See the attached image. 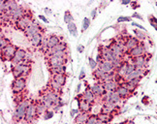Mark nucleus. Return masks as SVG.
Segmentation results:
<instances>
[{
	"mask_svg": "<svg viewBox=\"0 0 157 124\" xmlns=\"http://www.w3.org/2000/svg\"><path fill=\"white\" fill-rule=\"evenodd\" d=\"M53 115H54V111H49L48 110L46 113L44 114V119H50V118H52V117L53 116Z\"/></svg>",
	"mask_w": 157,
	"mask_h": 124,
	"instance_id": "a19ab883",
	"label": "nucleus"
},
{
	"mask_svg": "<svg viewBox=\"0 0 157 124\" xmlns=\"http://www.w3.org/2000/svg\"><path fill=\"white\" fill-rule=\"evenodd\" d=\"M30 103H31V101H29V100H27V99H25L20 104L16 105V109H15L14 114H13V120L15 122L19 123V122H21L25 119L26 110L28 108V106L30 105Z\"/></svg>",
	"mask_w": 157,
	"mask_h": 124,
	"instance_id": "f03ea898",
	"label": "nucleus"
},
{
	"mask_svg": "<svg viewBox=\"0 0 157 124\" xmlns=\"http://www.w3.org/2000/svg\"><path fill=\"white\" fill-rule=\"evenodd\" d=\"M97 117H98V120L103 121L104 123H110L111 120L113 119V115H105V114H101V113H99L97 115Z\"/></svg>",
	"mask_w": 157,
	"mask_h": 124,
	"instance_id": "2f4dec72",
	"label": "nucleus"
},
{
	"mask_svg": "<svg viewBox=\"0 0 157 124\" xmlns=\"http://www.w3.org/2000/svg\"><path fill=\"white\" fill-rule=\"evenodd\" d=\"M77 50H78V52H82V51H83V50H84V47H83L82 45H78Z\"/></svg>",
	"mask_w": 157,
	"mask_h": 124,
	"instance_id": "09e8293b",
	"label": "nucleus"
},
{
	"mask_svg": "<svg viewBox=\"0 0 157 124\" xmlns=\"http://www.w3.org/2000/svg\"><path fill=\"white\" fill-rule=\"evenodd\" d=\"M32 21H33V19H32L31 13H30V12H26V14L23 16L21 19H20L19 21H17L15 22V24H16L17 29H20V30H21V31H25V29L27 28V26Z\"/></svg>",
	"mask_w": 157,
	"mask_h": 124,
	"instance_id": "0eeeda50",
	"label": "nucleus"
},
{
	"mask_svg": "<svg viewBox=\"0 0 157 124\" xmlns=\"http://www.w3.org/2000/svg\"><path fill=\"white\" fill-rule=\"evenodd\" d=\"M132 25H133V26H136V27H138V29H140V30H143V31H144V32H147V29L144 28L143 25L139 24V23H137V22H132Z\"/></svg>",
	"mask_w": 157,
	"mask_h": 124,
	"instance_id": "37998d69",
	"label": "nucleus"
},
{
	"mask_svg": "<svg viewBox=\"0 0 157 124\" xmlns=\"http://www.w3.org/2000/svg\"><path fill=\"white\" fill-rule=\"evenodd\" d=\"M9 44H11L9 39L5 38V37H1V39H0V50L4 49L5 47H7Z\"/></svg>",
	"mask_w": 157,
	"mask_h": 124,
	"instance_id": "c9c22d12",
	"label": "nucleus"
},
{
	"mask_svg": "<svg viewBox=\"0 0 157 124\" xmlns=\"http://www.w3.org/2000/svg\"><path fill=\"white\" fill-rule=\"evenodd\" d=\"M130 3H131V1H129V0H123V1H121L122 5H128Z\"/></svg>",
	"mask_w": 157,
	"mask_h": 124,
	"instance_id": "603ef678",
	"label": "nucleus"
},
{
	"mask_svg": "<svg viewBox=\"0 0 157 124\" xmlns=\"http://www.w3.org/2000/svg\"><path fill=\"white\" fill-rule=\"evenodd\" d=\"M96 15H97V9H93L92 12H91V17H92V19H95Z\"/></svg>",
	"mask_w": 157,
	"mask_h": 124,
	"instance_id": "8fccbe9b",
	"label": "nucleus"
},
{
	"mask_svg": "<svg viewBox=\"0 0 157 124\" xmlns=\"http://www.w3.org/2000/svg\"><path fill=\"white\" fill-rule=\"evenodd\" d=\"M147 54V48L146 46L143 44V42H141V44L137 46L135 49L131 50L130 51L127 52V54L131 57V58H135L138 56H143Z\"/></svg>",
	"mask_w": 157,
	"mask_h": 124,
	"instance_id": "f8f14e48",
	"label": "nucleus"
},
{
	"mask_svg": "<svg viewBox=\"0 0 157 124\" xmlns=\"http://www.w3.org/2000/svg\"><path fill=\"white\" fill-rule=\"evenodd\" d=\"M98 68L101 69L103 72L105 73H113L114 72V68H113V65L112 62L110 61H102L99 65H98Z\"/></svg>",
	"mask_w": 157,
	"mask_h": 124,
	"instance_id": "412c9836",
	"label": "nucleus"
},
{
	"mask_svg": "<svg viewBox=\"0 0 157 124\" xmlns=\"http://www.w3.org/2000/svg\"><path fill=\"white\" fill-rule=\"evenodd\" d=\"M98 120L97 115H90V116L88 117V119L86 120V122L84 124H96Z\"/></svg>",
	"mask_w": 157,
	"mask_h": 124,
	"instance_id": "e433bc0d",
	"label": "nucleus"
},
{
	"mask_svg": "<svg viewBox=\"0 0 157 124\" xmlns=\"http://www.w3.org/2000/svg\"><path fill=\"white\" fill-rule=\"evenodd\" d=\"M62 88H63L62 85H60L56 81L51 79V81H50V89L51 90L56 92L57 94H60V93H62Z\"/></svg>",
	"mask_w": 157,
	"mask_h": 124,
	"instance_id": "cd10ccee",
	"label": "nucleus"
},
{
	"mask_svg": "<svg viewBox=\"0 0 157 124\" xmlns=\"http://www.w3.org/2000/svg\"><path fill=\"white\" fill-rule=\"evenodd\" d=\"M68 62V57H62V56H56L52 55L47 58V63L49 65V68H54L58 66H62L66 65Z\"/></svg>",
	"mask_w": 157,
	"mask_h": 124,
	"instance_id": "6e6552de",
	"label": "nucleus"
},
{
	"mask_svg": "<svg viewBox=\"0 0 157 124\" xmlns=\"http://www.w3.org/2000/svg\"><path fill=\"white\" fill-rule=\"evenodd\" d=\"M106 124H110V123H106Z\"/></svg>",
	"mask_w": 157,
	"mask_h": 124,
	"instance_id": "4d7b16f0",
	"label": "nucleus"
},
{
	"mask_svg": "<svg viewBox=\"0 0 157 124\" xmlns=\"http://www.w3.org/2000/svg\"><path fill=\"white\" fill-rule=\"evenodd\" d=\"M19 49L17 46L13 44H9L7 47L1 50V60L2 61H12L14 58L17 50Z\"/></svg>",
	"mask_w": 157,
	"mask_h": 124,
	"instance_id": "20e7f679",
	"label": "nucleus"
},
{
	"mask_svg": "<svg viewBox=\"0 0 157 124\" xmlns=\"http://www.w3.org/2000/svg\"><path fill=\"white\" fill-rule=\"evenodd\" d=\"M133 32L135 34V37L140 41V42H143V41L147 40V32H144V31L143 32V30H140V29H134Z\"/></svg>",
	"mask_w": 157,
	"mask_h": 124,
	"instance_id": "7c9ffc66",
	"label": "nucleus"
},
{
	"mask_svg": "<svg viewBox=\"0 0 157 124\" xmlns=\"http://www.w3.org/2000/svg\"><path fill=\"white\" fill-rule=\"evenodd\" d=\"M66 51H68V46L64 42V41H61V42H60L58 45H56L54 48H52L51 50H48L45 52V55H46V58H47V57H50L51 55H52L53 54H56V52Z\"/></svg>",
	"mask_w": 157,
	"mask_h": 124,
	"instance_id": "ddd939ff",
	"label": "nucleus"
},
{
	"mask_svg": "<svg viewBox=\"0 0 157 124\" xmlns=\"http://www.w3.org/2000/svg\"><path fill=\"white\" fill-rule=\"evenodd\" d=\"M125 124H136L135 121H133V120H128V121H126Z\"/></svg>",
	"mask_w": 157,
	"mask_h": 124,
	"instance_id": "5fc2aeb1",
	"label": "nucleus"
},
{
	"mask_svg": "<svg viewBox=\"0 0 157 124\" xmlns=\"http://www.w3.org/2000/svg\"><path fill=\"white\" fill-rule=\"evenodd\" d=\"M49 72L52 76L56 75V74H65L66 73V65H62V66L54 67V68H49Z\"/></svg>",
	"mask_w": 157,
	"mask_h": 124,
	"instance_id": "c85d7f7f",
	"label": "nucleus"
},
{
	"mask_svg": "<svg viewBox=\"0 0 157 124\" xmlns=\"http://www.w3.org/2000/svg\"><path fill=\"white\" fill-rule=\"evenodd\" d=\"M84 77H86V69L84 68H82V71H81V74L78 76V79L80 80H83Z\"/></svg>",
	"mask_w": 157,
	"mask_h": 124,
	"instance_id": "a18cd8bd",
	"label": "nucleus"
},
{
	"mask_svg": "<svg viewBox=\"0 0 157 124\" xmlns=\"http://www.w3.org/2000/svg\"><path fill=\"white\" fill-rule=\"evenodd\" d=\"M102 85H103V88L106 92H112V91H116L117 89L119 84H117L116 81H111L102 82Z\"/></svg>",
	"mask_w": 157,
	"mask_h": 124,
	"instance_id": "aec40b11",
	"label": "nucleus"
},
{
	"mask_svg": "<svg viewBox=\"0 0 157 124\" xmlns=\"http://www.w3.org/2000/svg\"><path fill=\"white\" fill-rule=\"evenodd\" d=\"M38 115H37V111H36V106H35V102L31 101L30 105L28 106V108L26 110V113H25V120L27 123H31L35 118H37Z\"/></svg>",
	"mask_w": 157,
	"mask_h": 124,
	"instance_id": "1a4fd4ad",
	"label": "nucleus"
},
{
	"mask_svg": "<svg viewBox=\"0 0 157 124\" xmlns=\"http://www.w3.org/2000/svg\"><path fill=\"white\" fill-rule=\"evenodd\" d=\"M88 64H89L90 68H91L93 71H94L95 69H97V68H98V65H99L97 62H96V60L93 59L92 57H88Z\"/></svg>",
	"mask_w": 157,
	"mask_h": 124,
	"instance_id": "58836bf2",
	"label": "nucleus"
},
{
	"mask_svg": "<svg viewBox=\"0 0 157 124\" xmlns=\"http://www.w3.org/2000/svg\"><path fill=\"white\" fill-rule=\"evenodd\" d=\"M26 10L22 7V6H20L19 9H17L16 11H13V15H12V21H14L15 22L17 21H19L20 19L25 16L26 14Z\"/></svg>",
	"mask_w": 157,
	"mask_h": 124,
	"instance_id": "5701e85b",
	"label": "nucleus"
},
{
	"mask_svg": "<svg viewBox=\"0 0 157 124\" xmlns=\"http://www.w3.org/2000/svg\"><path fill=\"white\" fill-rule=\"evenodd\" d=\"M76 99L78 100V110L80 111H82V113H90L92 111V105L83 101L81 97H78V95L77 96Z\"/></svg>",
	"mask_w": 157,
	"mask_h": 124,
	"instance_id": "dca6fc26",
	"label": "nucleus"
},
{
	"mask_svg": "<svg viewBox=\"0 0 157 124\" xmlns=\"http://www.w3.org/2000/svg\"><path fill=\"white\" fill-rule=\"evenodd\" d=\"M78 113H80V111H78V110L72 109V110H71V111H70V115H71V117H75Z\"/></svg>",
	"mask_w": 157,
	"mask_h": 124,
	"instance_id": "c03bdc74",
	"label": "nucleus"
},
{
	"mask_svg": "<svg viewBox=\"0 0 157 124\" xmlns=\"http://www.w3.org/2000/svg\"><path fill=\"white\" fill-rule=\"evenodd\" d=\"M27 57V52L25 49H21V48H19L17 50L16 54H15V56L14 58L12 59L11 63L13 65H17V64H20V63H22L25 62V59Z\"/></svg>",
	"mask_w": 157,
	"mask_h": 124,
	"instance_id": "9b49d317",
	"label": "nucleus"
},
{
	"mask_svg": "<svg viewBox=\"0 0 157 124\" xmlns=\"http://www.w3.org/2000/svg\"><path fill=\"white\" fill-rule=\"evenodd\" d=\"M52 79L56 81L60 85L64 86L66 85V81H67V76H66V74H56L52 76Z\"/></svg>",
	"mask_w": 157,
	"mask_h": 124,
	"instance_id": "393cba45",
	"label": "nucleus"
},
{
	"mask_svg": "<svg viewBox=\"0 0 157 124\" xmlns=\"http://www.w3.org/2000/svg\"><path fill=\"white\" fill-rule=\"evenodd\" d=\"M130 17H119L117 19V22H125V21H131Z\"/></svg>",
	"mask_w": 157,
	"mask_h": 124,
	"instance_id": "79ce46f5",
	"label": "nucleus"
},
{
	"mask_svg": "<svg viewBox=\"0 0 157 124\" xmlns=\"http://www.w3.org/2000/svg\"><path fill=\"white\" fill-rule=\"evenodd\" d=\"M117 92L119 94V96L121 97V99H126L130 96V94H132L127 87H126L124 85H119V86L117 87Z\"/></svg>",
	"mask_w": 157,
	"mask_h": 124,
	"instance_id": "b1692460",
	"label": "nucleus"
},
{
	"mask_svg": "<svg viewBox=\"0 0 157 124\" xmlns=\"http://www.w3.org/2000/svg\"><path fill=\"white\" fill-rule=\"evenodd\" d=\"M42 30H43V29H42V27L40 26L39 23L33 20V21L27 26V28L23 31V33H25V36L29 40V39H31L33 36H35L36 34L42 32Z\"/></svg>",
	"mask_w": 157,
	"mask_h": 124,
	"instance_id": "423d86ee",
	"label": "nucleus"
},
{
	"mask_svg": "<svg viewBox=\"0 0 157 124\" xmlns=\"http://www.w3.org/2000/svg\"><path fill=\"white\" fill-rule=\"evenodd\" d=\"M149 57L147 56V54L143 56H138L135 58H131V63L134 64L137 69H144L148 65Z\"/></svg>",
	"mask_w": 157,
	"mask_h": 124,
	"instance_id": "9d476101",
	"label": "nucleus"
},
{
	"mask_svg": "<svg viewBox=\"0 0 157 124\" xmlns=\"http://www.w3.org/2000/svg\"><path fill=\"white\" fill-rule=\"evenodd\" d=\"M74 21V17L73 15L71 14L70 11H65L64 13V22L66 23V24H69V23L73 22Z\"/></svg>",
	"mask_w": 157,
	"mask_h": 124,
	"instance_id": "72a5a7b5",
	"label": "nucleus"
},
{
	"mask_svg": "<svg viewBox=\"0 0 157 124\" xmlns=\"http://www.w3.org/2000/svg\"><path fill=\"white\" fill-rule=\"evenodd\" d=\"M132 17H136V19H139V20H141V21H143L144 19H143V17L140 15V14H138V13H134L132 15Z\"/></svg>",
	"mask_w": 157,
	"mask_h": 124,
	"instance_id": "49530a36",
	"label": "nucleus"
},
{
	"mask_svg": "<svg viewBox=\"0 0 157 124\" xmlns=\"http://www.w3.org/2000/svg\"><path fill=\"white\" fill-rule=\"evenodd\" d=\"M90 116L89 113H82L80 111L75 117H74V123L75 124H84Z\"/></svg>",
	"mask_w": 157,
	"mask_h": 124,
	"instance_id": "4be33fe9",
	"label": "nucleus"
},
{
	"mask_svg": "<svg viewBox=\"0 0 157 124\" xmlns=\"http://www.w3.org/2000/svg\"><path fill=\"white\" fill-rule=\"evenodd\" d=\"M60 42H61V40H60L59 36H57V35H56V34H52L49 37L44 40V43L41 47V50L47 51L48 50H51V49L54 48V47H56V45H58Z\"/></svg>",
	"mask_w": 157,
	"mask_h": 124,
	"instance_id": "39448f33",
	"label": "nucleus"
},
{
	"mask_svg": "<svg viewBox=\"0 0 157 124\" xmlns=\"http://www.w3.org/2000/svg\"><path fill=\"white\" fill-rule=\"evenodd\" d=\"M81 88H82V84L80 82V84H78V86H77L76 92H77V93H80V91H81Z\"/></svg>",
	"mask_w": 157,
	"mask_h": 124,
	"instance_id": "3c124183",
	"label": "nucleus"
},
{
	"mask_svg": "<svg viewBox=\"0 0 157 124\" xmlns=\"http://www.w3.org/2000/svg\"><path fill=\"white\" fill-rule=\"evenodd\" d=\"M67 28H68V31L70 32V34L72 36L77 37L78 36V29H77V25L75 24V22H71L69 24H67Z\"/></svg>",
	"mask_w": 157,
	"mask_h": 124,
	"instance_id": "473e14b6",
	"label": "nucleus"
},
{
	"mask_svg": "<svg viewBox=\"0 0 157 124\" xmlns=\"http://www.w3.org/2000/svg\"><path fill=\"white\" fill-rule=\"evenodd\" d=\"M148 21L150 23V25L152 27H154V29L157 31V17H155L154 16H148Z\"/></svg>",
	"mask_w": 157,
	"mask_h": 124,
	"instance_id": "f704fd0d",
	"label": "nucleus"
},
{
	"mask_svg": "<svg viewBox=\"0 0 157 124\" xmlns=\"http://www.w3.org/2000/svg\"><path fill=\"white\" fill-rule=\"evenodd\" d=\"M44 36H43V32H40L38 34H36L35 36H33L31 39H29V43L31 44L33 47H42L44 43Z\"/></svg>",
	"mask_w": 157,
	"mask_h": 124,
	"instance_id": "6ab92c4d",
	"label": "nucleus"
},
{
	"mask_svg": "<svg viewBox=\"0 0 157 124\" xmlns=\"http://www.w3.org/2000/svg\"><path fill=\"white\" fill-rule=\"evenodd\" d=\"M90 90L92 91L96 99H101L106 94V91L103 88V85H102V82H99V81L96 82V84H94L90 87Z\"/></svg>",
	"mask_w": 157,
	"mask_h": 124,
	"instance_id": "4468645a",
	"label": "nucleus"
},
{
	"mask_svg": "<svg viewBox=\"0 0 157 124\" xmlns=\"http://www.w3.org/2000/svg\"><path fill=\"white\" fill-rule=\"evenodd\" d=\"M144 69H136L135 71H133L130 74H127L126 76H124V81H129L132 80H135L138 78H143L144 77Z\"/></svg>",
	"mask_w": 157,
	"mask_h": 124,
	"instance_id": "a211bd4d",
	"label": "nucleus"
},
{
	"mask_svg": "<svg viewBox=\"0 0 157 124\" xmlns=\"http://www.w3.org/2000/svg\"><path fill=\"white\" fill-rule=\"evenodd\" d=\"M137 68H136V66L134 64H132V63H128L127 64V68H126V75L127 74H130L131 72H133V71H135ZM125 75V76H126Z\"/></svg>",
	"mask_w": 157,
	"mask_h": 124,
	"instance_id": "ea45409f",
	"label": "nucleus"
},
{
	"mask_svg": "<svg viewBox=\"0 0 157 124\" xmlns=\"http://www.w3.org/2000/svg\"><path fill=\"white\" fill-rule=\"evenodd\" d=\"M27 85L26 78H19V79H14L13 82L11 85V89L15 95H19L21 94L25 90Z\"/></svg>",
	"mask_w": 157,
	"mask_h": 124,
	"instance_id": "7ed1b4c3",
	"label": "nucleus"
},
{
	"mask_svg": "<svg viewBox=\"0 0 157 124\" xmlns=\"http://www.w3.org/2000/svg\"><path fill=\"white\" fill-rule=\"evenodd\" d=\"M106 73L103 72L101 69L97 68V69H95L93 72H92V76H93V78L95 80H97L99 82H102L103 81V79H104V77H105Z\"/></svg>",
	"mask_w": 157,
	"mask_h": 124,
	"instance_id": "c756f323",
	"label": "nucleus"
},
{
	"mask_svg": "<svg viewBox=\"0 0 157 124\" xmlns=\"http://www.w3.org/2000/svg\"><path fill=\"white\" fill-rule=\"evenodd\" d=\"M35 106H36V111H37V115L38 116L44 115V114L48 111L47 107L40 101V100H39V101L35 102Z\"/></svg>",
	"mask_w": 157,
	"mask_h": 124,
	"instance_id": "bb28decb",
	"label": "nucleus"
},
{
	"mask_svg": "<svg viewBox=\"0 0 157 124\" xmlns=\"http://www.w3.org/2000/svg\"><path fill=\"white\" fill-rule=\"evenodd\" d=\"M78 97H81L83 101H86V102H87L88 104H90V105H94V103L96 102V97L94 96V94L92 93V91L90 90V88H86V91H84L82 94H78Z\"/></svg>",
	"mask_w": 157,
	"mask_h": 124,
	"instance_id": "2eb2a0df",
	"label": "nucleus"
},
{
	"mask_svg": "<svg viewBox=\"0 0 157 124\" xmlns=\"http://www.w3.org/2000/svg\"><path fill=\"white\" fill-rule=\"evenodd\" d=\"M40 101L42 102V103H43L45 106H46V107H47V109L48 110H50V109H52L53 107H54V106H56V105H54V103L52 101V100L49 98V97H48L47 95H46V94L44 93V94H42V95H41V98H40Z\"/></svg>",
	"mask_w": 157,
	"mask_h": 124,
	"instance_id": "a878e982",
	"label": "nucleus"
},
{
	"mask_svg": "<svg viewBox=\"0 0 157 124\" xmlns=\"http://www.w3.org/2000/svg\"><path fill=\"white\" fill-rule=\"evenodd\" d=\"M96 124H106V123H104L103 121H101V120H97V122H96Z\"/></svg>",
	"mask_w": 157,
	"mask_h": 124,
	"instance_id": "6e6d98bb",
	"label": "nucleus"
},
{
	"mask_svg": "<svg viewBox=\"0 0 157 124\" xmlns=\"http://www.w3.org/2000/svg\"><path fill=\"white\" fill-rule=\"evenodd\" d=\"M11 72L14 77V79L26 78L31 73V65L27 61L14 65L11 69Z\"/></svg>",
	"mask_w": 157,
	"mask_h": 124,
	"instance_id": "f257e3e1",
	"label": "nucleus"
},
{
	"mask_svg": "<svg viewBox=\"0 0 157 124\" xmlns=\"http://www.w3.org/2000/svg\"><path fill=\"white\" fill-rule=\"evenodd\" d=\"M141 44V42L139 41L136 37H129L127 40L125 41V43H124V45H125V50H126V54H127L128 51H130L131 50H133V49H135L137 46H139Z\"/></svg>",
	"mask_w": 157,
	"mask_h": 124,
	"instance_id": "f3484780",
	"label": "nucleus"
},
{
	"mask_svg": "<svg viewBox=\"0 0 157 124\" xmlns=\"http://www.w3.org/2000/svg\"><path fill=\"white\" fill-rule=\"evenodd\" d=\"M39 17V19L41 20V21H43L45 23H48V22H49V21H48V19H47V17H45V16H42V15H40V16H38Z\"/></svg>",
	"mask_w": 157,
	"mask_h": 124,
	"instance_id": "de8ad7c7",
	"label": "nucleus"
},
{
	"mask_svg": "<svg viewBox=\"0 0 157 124\" xmlns=\"http://www.w3.org/2000/svg\"><path fill=\"white\" fill-rule=\"evenodd\" d=\"M89 25H90V19H88V17H84L83 21H82V31L84 32L86 30H87Z\"/></svg>",
	"mask_w": 157,
	"mask_h": 124,
	"instance_id": "4c0bfd02",
	"label": "nucleus"
},
{
	"mask_svg": "<svg viewBox=\"0 0 157 124\" xmlns=\"http://www.w3.org/2000/svg\"><path fill=\"white\" fill-rule=\"evenodd\" d=\"M44 11L46 12V14H48V15H51V14H52V11H51L49 8H45Z\"/></svg>",
	"mask_w": 157,
	"mask_h": 124,
	"instance_id": "864d4df0",
	"label": "nucleus"
}]
</instances>
